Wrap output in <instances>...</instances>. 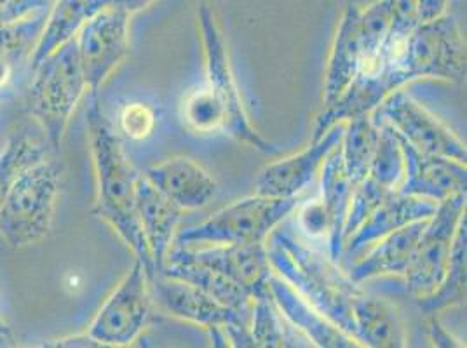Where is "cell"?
Returning <instances> with one entry per match:
<instances>
[{
	"instance_id": "d590c367",
	"label": "cell",
	"mask_w": 467,
	"mask_h": 348,
	"mask_svg": "<svg viewBox=\"0 0 467 348\" xmlns=\"http://www.w3.org/2000/svg\"><path fill=\"white\" fill-rule=\"evenodd\" d=\"M429 315H431V317H429V333H431V340H432V343H434L436 347H464L462 343H459V342L448 333L447 329L441 326V322H440V319H438L436 313H429Z\"/></svg>"
},
{
	"instance_id": "e0dca14e",
	"label": "cell",
	"mask_w": 467,
	"mask_h": 348,
	"mask_svg": "<svg viewBox=\"0 0 467 348\" xmlns=\"http://www.w3.org/2000/svg\"><path fill=\"white\" fill-rule=\"evenodd\" d=\"M267 288L273 296L274 305L285 321L298 334H302L314 347L358 348L361 347L352 336L337 328L325 315L306 302L292 286L277 273H271Z\"/></svg>"
},
{
	"instance_id": "4dcf8cb0",
	"label": "cell",
	"mask_w": 467,
	"mask_h": 348,
	"mask_svg": "<svg viewBox=\"0 0 467 348\" xmlns=\"http://www.w3.org/2000/svg\"><path fill=\"white\" fill-rule=\"evenodd\" d=\"M46 157V150L26 133H16L0 154V206L18 174Z\"/></svg>"
},
{
	"instance_id": "7a4b0ae2",
	"label": "cell",
	"mask_w": 467,
	"mask_h": 348,
	"mask_svg": "<svg viewBox=\"0 0 467 348\" xmlns=\"http://www.w3.org/2000/svg\"><path fill=\"white\" fill-rule=\"evenodd\" d=\"M267 239V260L274 273L285 279L337 328L356 340L352 303L363 292L359 286L338 269V263L328 254L314 251L288 229L275 227Z\"/></svg>"
},
{
	"instance_id": "277c9868",
	"label": "cell",
	"mask_w": 467,
	"mask_h": 348,
	"mask_svg": "<svg viewBox=\"0 0 467 348\" xmlns=\"http://www.w3.org/2000/svg\"><path fill=\"white\" fill-rule=\"evenodd\" d=\"M61 166L53 159L23 169L0 206V239L13 250L44 241L53 225Z\"/></svg>"
},
{
	"instance_id": "8992f818",
	"label": "cell",
	"mask_w": 467,
	"mask_h": 348,
	"mask_svg": "<svg viewBox=\"0 0 467 348\" xmlns=\"http://www.w3.org/2000/svg\"><path fill=\"white\" fill-rule=\"evenodd\" d=\"M296 197L274 199L254 194L235 200L208 220L176 233L173 246L265 244L267 237L296 210Z\"/></svg>"
},
{
	"instance_id": "8d00e7d4",
	"label": "cell",
	"mask_w": 467,
	"mask_h": 348,
	"mask_svg": "<svg viewBox=\"0 0 467 348\" xmlns=\"http://www.w3.org/2000/svg\"><path fill=\"white\" fill-rule=\"evenodd\" d=\"M42 347H63V348H103L105 345L95 340L91 334H76V336H65L46 342Z\"/></svg>"
},
{
	"instance_id": "4316f807",
	"label": "cell",
	"mask_w": 467,
	"mask_h": 348,
	"mask_svg": "<svg viewBox=\"0 0 467 348\" xmlns=\"http://www.w3.org/2000/svg\"><path fill=\"white\" fill-rule=\"evenodd\" d=\"M349 126L344 131L340 152L344 160V171L350 185L356 189L370 171L371 159L379 141V126L373 122L371 114L354 117L348 120Z\"/></svg>"
},
{
	"instance_id": "5b68a950",
	"label": "cell",
	"mask_w": 467,
	"mask_h": 348,
	"mask_svg": "<svg viewBox=\"0 0 467 348\" xmlns=\"http://www.w3.org/2000/svg\"><path fill=\"white\" fill-rule=\"evenodd\" d=\"M28 110L44 131L47 145L58 152L59 145L88 84L78 59V42L68 40L32 68Z\"/></svg>"
},
{
	"instance_id": "74e56055",
	"label": "cell",
	"mask_w": 467,
	"mask_h": 348,
	"mask_svg": "<svg viewBox=\"0 0 467 348\" xmlns=\"http://www.w3.org/2000/svg\"><path fill=\"white\" fill-rule=\"evenodd\" d=\"M11 336V328L9 324L4 321V317L0 315V340H7Z\"/></svg>"
},
{
	"instance_id": "d4e9b609",
	"label": "cell",
	"mask_w": 467,
	"mask_h": 348,
	"mask_svg": "<svg viewBox=\"0 0 467 348\" xmlns=\"http://www.w3.org/2000/svg\"><path fill=\"white\" fill-rule=\"evenodd\" d=\"M157 273L187 281L229 309H246L254 302L252 294L235 284L229 277L192 261H166Z\"/></svg>"
},
{
	"instance_id": "f1b7e54d",
	"label": "cell",
	"mask_w": 467,
	"mask_h": 348,
	"mask_svg": "<svg viewBox=\"0 0 467 348\" xmlns=\"http://www.w3.org/2000/svg\"><path fill=\"white\" fill-rule=\"evenodd\" d=\"M180 114L183 124L197 135L225 133L227 120L223 107L208 84L197 87L183 97Z\"/></svg>"
},
{
	"instance_id": "e575fe53",
	"label": "cell",
	"mask_w": 467,
	"mask_h": 348,
	"mask_svg": "<svg viewBox=\"0 0 467 348\" xmlns=\"http://www.w3.org/2000/svg\"><path fill=\"white\" fill-rule=\"evenodd\" d=\"M450 0H415V11L419 23L436 20L443 15H447V7Z\"/></svg>"
},
{
	"instance_id": "6da1fadb",
	"label": "cell",
	"mask_w": 467,
	"mask_h": 348,
	"mask_svg": "<svg viewBox=\"0 0 467 348\" xmlns=\"http://www.w3.org/2000/svg\"><path fill=\"white\" fill-rule=\"evenodd\" d=\"M86 118L97 171V204L93 213L109 223L135 252L150 281L156 275V265L143 239L137 213V183L141 173L126 159L120 138L103 114L98 93L93 91Z\"/></svg>"
},
{
	"instance_id": "3957f363",
	"label": "cell",
	"mask_w": 467,
	"mask_h": 348,
	"mask_svg": "<svg viewBox=\"0 0 467 348\" xmlns=\"http://www.w3.org/2000/svg\"><path fill=\"white\" fill-rule=\"evenodd\" d=\"M396 15V0H377L367 9L349 4L331 44L325 107L333 105L349 87L352 78L367 68L388 39Z\"/></svg>"
},
{
	"instance_id": "d6a6232c",
	"label": "cell",
	"mask_w": 467,
	"mask_h": 348,
	"mask_svg": "<svg viewBox=\"0 0 467 348\" xmlns=\"http://www.w3.org/2000/svg\"><path fill=\"white\" fill-rule=\"evenodd\" d=\"M51 4L53 0H0V25L23 20Z\"/></svg>"
},
{
	"instance_id": "7402d4cb",
	"label": "cell",
	"mask_w": 467,
	"mask_h": 348,
	"mask_svg": "<svg viewBox=\"0 0 467 348\" xmlns=\"http://www.w3.org/2000/svg\"><path fill=\"white\" fill-rule=\"evenodd\" d=\"M356 340L361 347L401 348L409 345L405 322L388 300L361 292L352 303Z\"/></svg>"
},
{
	"instance_id": "cb8c5ba5",
	"label": "cell",
	"mask_w": 467,
	"mask_h": 348,
	"mask_svg": "<svg viewBox=\"0 0 467 348\" xmlns=\"http://www.w3.org/2000/svg\"><path fill=\"white\" fill-rule=\"evenodd\" d=\"M93 16V0H53L39 42L32 55L30 70L63 44L76 39L78 30Z\"/></svg>"
},
{
	"instance_id": "f35d334b",
	"label": "cell",
	"mask_w": 467,
	"mask_h": 348,
	"mask_svg": "<svg viewBox=\"0 0 467 348\" xmlns=\"http://www.w3.org/2000/svg\"><path fill=\"white\" fill-rule=\"evenodd\" d=\"M5 95H7V93H0V99H4V97H5Z\"/></svg>"
},
{
	"instance_id": "1f68e13d",
	"label": "cell",
	"mask_w": 467,
	"mask_h": 348,
	"mask_svg": "<svg viewBox=\"0 0 467 348\" xmlns=\"http://www.w3.org/2000/svg\"><path fill=\"white\" fill-rule=\"evenodd\" d=\"M119 131L131 141H143L156 129V112L143 101L126 103L119 112Z\"/></svg>"
},
{
	"instance_id": "484cf974",
	"label": "cell",
	"mask_w": 467,
	"mask_h": 348,
	"mask_svg": "<svg viewBox=\"0 0 467 348\" xmlns=\"http://www.w3.org/2000/svg\"><path fill=\"white\" fill-rule=\"evenodd\" d=\"M467 230L466 218L461 221L453 248L450 252L445 277L441 284L428 296L415 298V303L428 313H438L440 310L448 309L455 303H461L466 294V261H467Z\"/></svg>"
},
{
	"instance_id": "7c38bea8",
	"label": "cell",
	"mask_w": 467,
	"mask_h": 348,
	"mask_svg": "<svg viewBox=\"0 0 467 348\" xmlns=\"http://www.w3.org/2000/svg\"><path fill=\"white\" fill-rule=\"evenodd\" d=\"M130 15L116 9H101L78 30V51L88 89L98 93L99 86L124 61L130 47Z\"/></svg>"
},
{
	"instance_id": "30bf717a",
	"label": "cell",
	"mask_w": 467,
	"mask_h": 348,
	"mask_svg": "<svg viewBox=\"0 0 467 348\" xmlns=\"http://www.w3.org/2000/svg\"><path fill=\"white\" fill-rule=\"evenodd\" d=\"M152 305L149 277L143 265L135 260L131 271L98 310L88 334L105 347H130L147 328Z\"/></svg>"
},
{
	"instance_id": "4fadbf2b",
	"label": "cell",
	"mask_w": 467,
	"mask_h": 348,
	"mask_svg": "<svg viewBox=\"0 0 467 348\" xmlns=\"http://www.w3.org/2000/svg\"><path fill=\"white\" fill-rule=\"evenodd\" d=\"M166 261H192L229 277L254 298L267 288L273 269L265 244H213L206 248L171 246Z\"/></svg>"
},
{
	"instance_id": "9c48e42d",
	"label": "cell",
	"mask_w": 467,
	"mask_h": 348,
	"mask_svg": "<svg viewBox=\"0 0 467 348\" xmlns=\"http://www.w3.org/2000/svg\"><path fill=\"white\" fill-rule=\"evenodd\" d=\"M466 218V194H455L438 202L419 237L405 271L410 296L422 298L436 290L447 271L453 239L461 221Z\"/></svg>"
},
{
	"instance_id": "f546056e",
	"label": "cell",
	"mask_w": 467,
	"mask_h": 348,
	"mask_svg": "<svg viewBox=\"0 0 467 348\" xmlns=\"http://www.w3.org/2000/svg\"><path fill=\"white\" fill-rule=\"evenodd\" d=\"M377 126H379V141L371 159L368 176L382 187L389 190H398L405 174V162L400 148V141L389 124L384 122Z\"/></svg>"
},
{
	"instance_id": "836d02e7",
	"label": "cell",
	"mask_w": 467,
	"mask_h": 348,
	"mask_svg": "<svg viewBox=\"0 0 467 348\" xmlns=\"http://www.w3.org/2000/svg\"><path fill=\"white\" fill-rule=\"evenodd\" d=\"M152 2L154 0H93V11L97 15L101 9H116V11L128 13L131 16L138 11H143L145 7H149Z\"/></svg>"
},
{
	"instance_id": "5bb4252c",
	"label": "cell",
	"mask_w": 467,
	"mask_h": 348,
	"mask_svg": "<svg viewBox=\"0 0 467 348\" xmlns=\"http://www.w3.org/2000/svg\"><path fill=\"white\" fill-rule=\"evenodd\" d=\"M344 131V122H338L331 126L321 138L312 139L306 150L267 166L256 179V194L274 199H288L306 190L325 164L327 157L342 143Z\"/></svg>"
},
{
	"instance_id": "2e32d148",
	"label": "cell",
	"mask_w": 467,
	"mask_h": 348,
	"mask_svg": "<svg viewBox=\"0 0 467 348\" xmlns=\"http://www.w3.org/2000/svg\"><path fill=\"white\" fill-rule=\"evenodd\" d=\"M143 176L182 211L208 206L218 192V183L212 173L189 157L168 159L150 166Z\"/></svg>"
},
{
	"instance_id": "52a82bcc",
	"label": "cell",
	"mask_w": 467,
	"mask_h": 348,
	"mask_svg": "<svg viewBox=\"0 0 467 348\" xmlns=\"http://www.w3.org/2000/svg\"><path fill=\"white\" fill-rule=\"evenodd\" d=\"M149 284L154 303L166 313L208 331L222 329L229 347H254L250 331L252 305L246 309H229L194 284L162 273H156Z\"/></svg>"
},
{
	"instance_id": "603a6c76",
	"label": "cell",
	"mask_w": 467,
	"mask_h": 348,
	"mask_svg": "<svg viewBox=\"0 0 467 348\" xmlns=\"http://www.w3.org/2000/svg\"><path fill=\"white\" fill-rule=\"evenodd\" d=\"M49 9L46 7L23 20L0 25V93L9 91L25 67L30 68Z\"/></svg>"
},
{
	"instance_id": "83f0119b",
	"label": "cell",
	"mask_w": 467,
	"mask_h": 348,
	"mask_svg": "<svg viewBox=\"0 0 467 348\" xmlns=\"http://www.w3.org/2000/svg\"><path fill=\"white\" fill-rule=\"evenodd\" d=\"M250 331L254 347H295L290 331L295 329L285 321L274 305L269 288L254 294L252 302Z\"/></svg>"
},
{
	"instance_id": "ba28073f",
	"label": "cell",
	"mask_w": 467,
	"mask_h": 348,
	"mask_svg": "<svg viewBox=\"0 0 467 348\" xmlns=\"http://www.w3.org/2000/svg\"><path fill=\"white\" fill-rule=\"evenodd\" d=\"M199 28L204 46V58H206V84L213 91L214 97L220 99L223 112H225V135L233 136L239 143H244L262 154H275L274 148L264 136L260 135L250 118L246 116L241 93L237 89L233 68L227 56V47L223 42V36L216 23L213 7L210 4H201L199 13Z\"/></svg>"
},
{
	"instance_id": "9a60e30c",
	"label": "cell",
	"mask_w": 467,
	"mask_h": 348,
	"mask_svg": "<svg viewBox=\"0 0 467 348\" xmlns=\"http://www.w3.org/2000/svg\"><path fill=\"white\" fill-rule=\"evenodd\" d=\"M396 136L405 162V174L398 192L434 202H441L451 195L466 194L467 169L464 162L443 155L424 154L398 133Z\"/></svg>"
},
{
	"instance_id": "d6986e66",
	"label": "cell",
	"mask_w": 467,
	"mask_h": 348,
	"mask_svg": "<svg viewBox=\"0 0 467 348\" xmlns=\"http://www.w3.org/2000/svg\"><path fill=\"white\" fill-rule=\"evenodd\" d=\"M137 213L140 229L152 254L157 273L166 263V256L173 246L176 227L183 211L141 174L137 183Z\"/></svg>"
},
{
	"instance_id": "8fae6325",
	"label": "cell",
	"mask_w": 467,
	"mask_h": 348,
	"mask_svg": "<svg viewBox=\"0 0 467 348\" xmlns=\"http://www.w3.org/2000/svg\"><path fill=\"white\" fill-rule=\"evenodd\" d=\"M371 114L375 124H389L417 150L424 154L443 155L466 164L464 141L450 131L440 118L429 114L409 93L401 89L390 93Z\"/></svg>"
},
{
	"instance_id": "ffe728a7",
	"label": "cell",
	"mask_w": 467,
	"mask_h": 348,
	"mask_svg": "<svg viewBox=\"0 0 467 348\" xmlns=\"http://www.w3.org/2000/svg\"><path fill=\"white\" fill-rule=\"evenodd\" d=\"M429 218L413 221L407 227L379 239L373 246L368 248L370 251L363 254V258L354 263V267L349 271L350 279L356 284H359L375 277L405 275L411 254L415 251V246Z\"/></svg>"
},
{
	"instance_id": "ac0fdd59",
	"label": "cell",
	"mask_w": 467,
	"mask_h": 348,
	"mask_svg": "<svg viewBox=\"0 0 467 348\" xmlns=\"http://www.w3.org/2000/svg\"><path fill=\"white\" fill-rule=\"evenodd\" d=\"M436 208L438 202L434 200L394 190L379 204V208L359 225L356 232L350 233L344 244V251H348L350 258L356 254H365L379 239L407 227L409 223L431 218Z\"/></svg>"
},
{
	"instance_id": "44dd1931",
	"label": "cell",
	"mask_w": 467,
	"mask_h": 348,
	"mask_svg": "<svg viewBox=\"0 0 467 348\" xmlns=\"http://www.w3.org/2000/svg\"><path fill=\"white\" fill-rule=\"evenodd\" d=\"M321 194L317 195L325 213L328 216V235H327V254L338 263L344 252V227L349 211L350 197L354 187L344 171V160L340 145L331 152L321 166Z\"/></svg>"
}]
</instances>
